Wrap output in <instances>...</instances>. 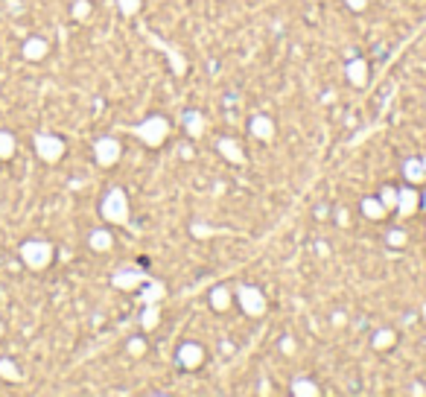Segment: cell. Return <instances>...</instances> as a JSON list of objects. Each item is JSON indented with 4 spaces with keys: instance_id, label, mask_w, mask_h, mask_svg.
<instances>
[{
    "instance_id": "cell-1",
    "label": "cell",
    "mask_w": 426,
    "mask_h": 397,
    "mask_svg": "<svg viewBox=\"0 0 426 397\" xmlns=\"http://www.w3.org/2000/svg\"><path fill=\"white\" fill-rule=\"evenodd\" d=\"M18 254H21V263H24L27 269H32V272H44V269L53 263V257H56V248H53V243H50V240L32 237V240H24V243H21Z\"/></svg>"
},
{
    "instance_id": "cell-2",
    "label": "cell",
    "mask_w": 426,
    "mask_h": 397,
    "mask_svg": "<svg viewBox=\"0 0 426 397\" xmlns=\"http://www.w3.org/2000/svg\"><path fill=\"white\" fill-rule=\"evenodd\" d=\"M100 217L111 225H126L128 222V198L123 187H111L103 202H100Z\"/></svg>"
},
{
    "instance_id": "cell-3",
    "label": "cell",
    "mask_w": 426,
    "mask_h": 397,
    "mask_svg": "<svg viewBox=\"0 0 426 397\" xmlns=\"http://www.w3.org/2000/svg\"><path fill=\"white\" fill-rule=\"evenodd\" d=\"M135 135L146 143V146H161L163 140H167V135H170V120L167 117H161V114H152V117H146L143 123H138L135 129Z\"/></svg>"
},
{
    "instance_id": "cell-4",
    "label": "cell",
    "mask_w": 426,
    "mask_h": 397,
    "mask_svg": "<svg viewBox=\"0 0 426 397\" xmlns=\"http://www.w3.org/2000/svg\"><path fill=\"white\" fill-rule=\"evenodd\" d=\"M32 146H36V155H38L44 164H59V161L64 158V149H68L59 135H47V131L36 135Z\"/></svg>"
},
{
    "instance_id": "cell-5",
    "label": "cell",
    "mask_w": 426,
    "mask_h": 397,
    "mask_svg": "<svg viewBox=\"0 0 426 397\" xmlns=\"http://www.w3.org/2000/svg\"><path fill=\"white\" fill-rule=\"evenodd\" d=\"M237 301H240L245 316H251V319H260L266 312V295H263V289H257L251 284H245V287L237 289Z\"/></svg>"
},
{
    "instance_id": "cell-6",
    "label": "cell",
    "mask_w": 426,
    "mask_h": 397,
    "mask_svg": "<svg viewBox=\"0 0 426 397\" xmlns=\"http://www.w3.org/2000/svg\"><path fill=\"white\" fill-rule=\"evenodd\" d=\"M120 155H123V146H120L117 138L105 135V138H100L94 143V158H96L100 167H114V164L120 161Z\"/></svg>"
},
{
    "instance_id": "cell-7",
    "label": "cell",
    "mask_w": 426,
    "mask_h": 397,
    "mask_svg": "<svg viewBox=\"0 0 426 397\" xmlns=\"http://www.w3.org/2000/svg\"><path fill=\"white\" fill-rule=\"evenodd\" d=\"M175 359L184 371H196V368H202V362H205V347L199 342H184L175 351Z\"/></svg>"
},
{
    "instance_id": "cell-8",
    "label": "cell",
    "mask_w": 426,
    "mask_h": 397,
    "mask_svg": "<svg viewBox=\"0 0 426 397\" xmlns=\"http://www.w3.org/2000/svg\"><path fill=\"white\" fill-rule=\"evenodd\" d=\"M47 53H50V41L41 38V36H29L24 44H21V56L27 62H41Z\"/></svg>"
},
{
    "instance_id": "cell-9",
    "label": "cell",
    "mask_w": 426,
    "mask_h": 397,
    "mask_svg": "<svg viewBox=\"0 0 426 397\" xmlns=\"http://www.w3.org/2000/svg\"><path fill=\"white\" fill-rule=\"evenodd\" d=\"M88 245H91V252L105 254V252H111V248H114V234H111L108 228H94L91 234H88Z\"/></svg>"
},
{
    "instance_id": "cell-10",
    "label": "cell",
    "mask_w": 426,
    "mask_h": 397,
    "mask_svg": "<svg viewBox=\"0 0 426 397\" xmlns=\"http://www.w3.org/2000/svg\"><path fill=\"white\" fill-rule=\"evenodd\" d=\"M420 208V196L412 190V187H403L397 190V213L406 219V217H412V213Z\"/></svg>"
},
{
    "instance_id": "cell-11",
    "label": "cell",
    "mask_w": 426,
    "mask_h": 397,
    "mask_svg": "<svg viewBox=\"0 0 426 397\" xmlns=\"http://www.w3.org/2000/svg\"><path fill=\"white\" fill-rule=\"evenodd\" d=\"M249 129L257 140H272L274 138V123H272V117H266V114H254Z\"/></svg>"
},
{
    "instance_id": "cell-12",
    "label": "cell",
    "mask_w": 426,
    "mask_h": 397,
    "mask_svg": "<svg viewBox=\"0 0 426 397\" xmlns=\"http://www.w3.org/2000/svg\"><path fill=\"white\" fill-rule=\"evenodd\" d=\"M216 149H219V155L228 158L231 164H245V152L240 149V143L234 138H219L216 140Z\"/></svg>"
},
{
    "instance_id": "cell-13",
    "label": "cell",
    "mask_w": 426,
    "mask_h": 397,
    "mask_svg": "<svg viewBox=\"0 0 426 397\" xmlns=\"http://www.w3.org/2000/svg\"><path fill=\"white\" fill-rule=\"evenodd\" d=\"M345 73H348V82H351V85L362 88L365 82H368V62H365V59H353V62H348Z\"/></svg>"
},
{
    "instance_id": "cell-14",
    "label": "cell",
    "mask_w": 426,
    "mask_h": 397,
    "mask_svg": "<svg viewBox=\"0 0 426 397\" xmlns=\"http://www.w3.org/2000/svg\"><path fill=\"white\" fill-rule=\"evenodd\" d=\"M146 280V275L143 272H132V269H123V272H117L111 277V284L117 287V289H135L138 284H143Z\"/></svg>"
},
{
    "instance_id": "cell-15",
    "label": "cell",
    "mask_w": 426,
    "mask_h": 397,
    "mask_svg": "<svg viewBox=\"0 0 426 397\" xmlns=\"http://www.w3.org/2000/svg\"><path fill=\"white\" fill-rule=\"evenodd\" d=\"M362 213H365V219H374V222H380V219H385V205L380 202V196H365L362 198Z\"/></svg>"
},
{
    "instance_id": "cell-16",
    "label": "cell",
    "mask_w": 426,
    "mask_h": 397,
    "mask_svg": "<svg viewBox=\"0 0 426 397\" xmlns=\"http://www.w3.org/2000/svg\"><path fill=\"white\" fill-rule=\"evenodd\" d=\"M184 129L190 138H202L205 135V117L199 111H184Z\"/></svg>"
},
{
    "instance_id": "cell-17",
    "label": "cell",
    "mask_w": 426,
    "mask_h": 397,
    "mask_svg": "<svg viewBox=\"0 0 426 397\" xmlns=\"http://www.w3.org/2000/svg\"><path fill=\"white\" fill-rule=\"evenodd\" d=\"M403 175L412 181V185H420V181L426 178V170H423V161L420 158H409L406 164H403Z\"/></svg>"
},
{
    "instance_id": "cell-18",
    "label": "cell",
    "mask_w": 426,
    "mask_h": 397,
    "mask_svg": "<svg viewBox=\"0 0 426 397\" xmlns=\"http://www.w3.org/2000/svg\"><path fill=\"white\" fill-rule=\"evenodd\" d=\"M15 149H18V140H15L12 131L0 129V161H12L15 158Z\"/></svg>"
},
{
    "instance_id": "cell-19",
    "label": "cell",
    "mask_w": 426,
    "mask_h": 397,
    "mask_svg": "<svg viewBox=\"0 0 426 397\" xmlns=\"http://www.w3.org/2000/svg\"><path fill=\"white\" fill-rule=\"evenodd\" d=\"M210 307H213V310H219V312H225L228 307H231V289H228V287L210 289Z\"/></svg>"
},
{
    "instance_id": "cell-20",
    "label": "cell",
    "mask_w": 426,
    "mask_h": 397,
    "mask_svg": "<svg viewBox=\"0 0 426 397\" xmlns=\"http://www.w3.org/2000/svg\"><path fill=\"white\" fill-rule=\"evenodd\" d=\"M0 380H6V383H21V368L15 366V359L0 356Z\"/></svg>"
},
{
    "instance_id": "cell-21",
    "label": "cell",
    "mask_w": 426,
    "mask_h": 397,
    "mask_svg": "<svg viewBox=\"0 0 426 397\" xmlns=\"http://www.w3.org/2000/svg\"><path fill=\"white\" fill-rule=\"evenodd\" d=\"M292 394L295 397H316L318 394V386L309 377H298V380H292Z\"/></svg>"
},
{
    "instance_id": "cell-22",
    "label": "cell",
    "mask_w": 426,
    "mask_h": 397,
    "mask_svg": "<svg viewBox=\"0 0 426 397\" xmlns=\"http://www.w3.org/2000/svg\"><path fill=\"white\" fill-rule=\"evenodd\" d=\"M158 322H161V312H158V307H155V304H146L143 316H140L143 330H155V327H158Z\"/></svg>"
},
{
    "instance_id": "cell-23",
    "label": "cell",
    "mask_w": 426,
    "mask_h": 397,
    "mask_svg": "<svg viewBox=\"0 0 426 397\" xmlns=\"http://www.w3.org/2000/svg\"><path fill=\"white\" fill-rule=\"evenodd\" d=\"M395 342H397L395 330H376V333H374V347H376V351H385V347H391Z\"/></svg>"
},
{
    "instance_id": "cell-24",
    "label": "cell",
    "mask_w": 426,
    "mask_h": 397,
    "mask_svg": "<svg viewBox=\"0 0 426 397\" xmlns=\"http://www.w3.org/2000/svg\"><path fill=\"white\" fill-rule=\"evenodd\" d=\"M376 196H380V202L385 205V210L397 208V187H391V185H383V190L376 193Z\"/></svg>"
},
{
    "instance_id": "cell-25",
    "label": "cell",
    "mask_w": 426,
    "mask_h": 397,
    "mask_svg": "<svg viewBox=\"0 0 426 397\" xmlns=\"http://www.w3.org/2000/svg\"><path fill=\"white\" fill-rule=\"evenodd\" d=\"M385 243H388L391 248H403V245L409 243V234H406L403 228H391V231H388V237H385Z\"/></svg>"
},
{
    "instance_id": "cell-26",
    "label": "cell",
    "mask_w": 426,
    "mask_h": 397,
    "mask_svg": "<svg viewBox=\"0 0 426 397\" xmlns=\"http://www.w3.org/2000/svg\"><path fill=\"white\" fill-rule=\"evenodd\" d=\"M158 298H163V287L161 284H149L143 289V304H155Z\"/></svg>"
},
{
    "instance_id": "cell-27",
    "label": "cell",
    "mask_w": 426,
    "mask_h": 397,
    "mask_svg": "<svg viewBox=\"0 0 426 397\" xmlns=\"http://www.w3.org/2000/svg\"><path fill=\"white\" fill-rule=\"evenodd\" d=\"M126 351L132 354V356H143V354H146V339H143V336H135V339H128Z\"/></svg>"
},
{
    "instance_id": "cell-28",
    "label": "cell",
    "mask_w": 426,
    "mask_h": 397,
    "mask_svg": "<svg viewBox=\"0 0 426 397\" xmlns=\"http://www.w3.org/2000/svg\"><path fill=\"white\" fill-rule=\"evenodd\" d=\"M88 15H91V3H88V0H76V3H73V18L85 21Z\"/></svg>"
},
{
    "instance_id": "cell-29",
    "label": "cell",
    "mask_w": 426,
    "mask_h": 397,
    "mask_svg": "<svg viewBox=\"0 0 426 397\" xmlns=\"http://www.w3.org/2000/svg\"><path fill=\"white\" fill-rule=\"evenodd\" d=\"M117 9L123 15H138L140 12V0H117Z\"/></svg>"
},
{
    "instance_id": "cell-30",
    "label": "cell",
    "mask_w": 426,
    "mask_h": 397,
    "mask_svg": "<svg viewBox=\"0 0 426 397\" xmlns=\"http://www.w3.org/2000/svg\"><path fill=\"white\" fill-rule=\"evenodd\" d=\"M345 3H348V9H353V12L368 9V0H345Z\"/></svg>"
},
{
    "instance_id": "cell-31",
    "label": "cell",
    "mask_w": 426,
    "mask_h": 397,
    "mask_svg": "<svg viewBox=\"0 0 426 397\" xmlns=\"http://www.w3.org/2000/svg\"><path fill=\"white\" fill-rule=\"evenodd\" d=\"M281 351H284V354H292V351H295V342H292V339H284V342H281Z\"/></svg>"
},
{
    "instance_id": "cell-32",
    "label": "cell",
    "mask_w": 426,
    "mask_h": 397,
    "mask_svg": "<svg viewBox=\"0 0 426 397\" xmlns=\"http://www.w3.org/2000/svg\"><path fill=\"white\" fill-rule=\"evenodd\" d=\"M420 205H423V210H426V193H423V196H420Z\"/></svg>"
},
{
    "instance_id": "cell-33",
    "label": "cell",
    "mask_w": 426,
    "mask_h": 397,
    "mask_svg": "<svg viewBox=\"0 0 426 397\" xmlns=\"http://www.w3.org/2000/svg\"><path fill=\"white\" fill-rule=\"evenodd\" d=\"M6 333V327H3V322H0V336H3Z\"/></svg>"
},
{
    "instance_id": "cell-34",
    "label": "cell",
    "mask_w": 426,
    "mask_h": 397,
    "mask_svg": "<svg viewBox=\"0 0 426 397\" xmlns=\"http://www.w3.org/2000/svg\"><path fill=\"white\" fill-rule=\"evenodd\" d=\"M420 161H423V170H426V158H420Z\"/></svg>"
}]
</instances>
